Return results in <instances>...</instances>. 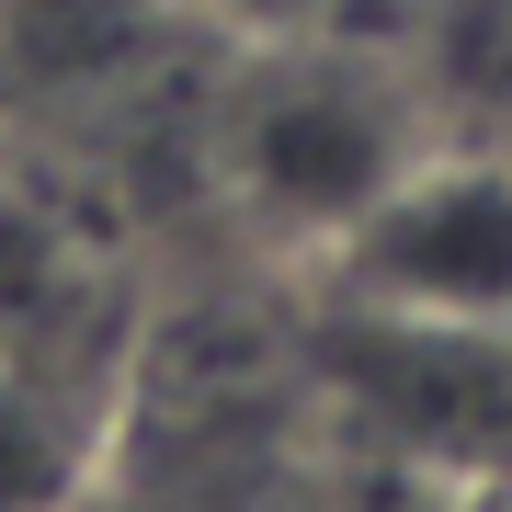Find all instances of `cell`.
Listing matches in <instances>:
<instances>
[{"mask_svg": "<svg viewBox=\"0 0 512 512\" xmlns=\"http://www.w3.org/2000/svg\"><path fill=\"white\" fill-rule=\"evenodd\" d=\"M399 57L433 103V137L512 160V0H421Z\"/></svg>", "mask_w": 512, "mask_h": 512, "instance_id": "3", "label": "cell"}, {"mask_svg": "<svg viewBox=\"0 0 512 512\" xmlns=\"http://www.w3.org/2000/svg\"><path fill=\"white\" fill-rule=\"evenodd\" d=\"M444 512H512V478H501V490H467V501H444Z\"/></svg>", "mask_w": 512, "mask_h": 512, "instance_id": "6", "label": "cell"}, {"mask_svg": "<svg viewBox=\"0 0 512 512\" xmlns=\"http://www.w3.org/2000/svg\"><path fill=\"white\" fill-rule=\"evenodd\" d=\"M342 285L365 308L444 330V342H512V160L433 137L342 239Z\"/></svg>", "mask_w": 512, "mask_h": 512, "instance_id": "2", "label": "cell"}, {"mask_svg": "<svg viewBox=\"0 0 512 512\" xmlns=\"http://www.w3.org/2000/svg\"><path fill=\"white\" fill-rule=\"evenodd\" d=\"M421 148L433 103L399 46H251V80L228 103V183L262 228L342 251Z\"/></svg>", "mask_w": 512, "mask_h": 512, "instance_id": "1", "label": "cell"}, {"mask_svg": "<svg viewBox=\"0 0 512 512\" xmlns=\"http://www.w3.org/2000/svg\"><path fill=\"white\" fill-rule=\"evenodd\" d=\"M80 478V444L23 376H0V512H57Z\"/></svg>", "mask_w": 512, "mask_h": 512, "instance_id": "5", "label": "cell"}, {"mask_svg": "<svg viewBox=\"0 0 512 512\" xmlns=\"http://www.w3.org/2000/svg\"><path fill=\"white\" fill-rule=\"evenodd\" d=\"M251 46H410L421 0H205Z\"/></svg>", "mask_w": 512, "mask_h": 512, "instance_id": "4", "label": "cell"}]
</instances>
